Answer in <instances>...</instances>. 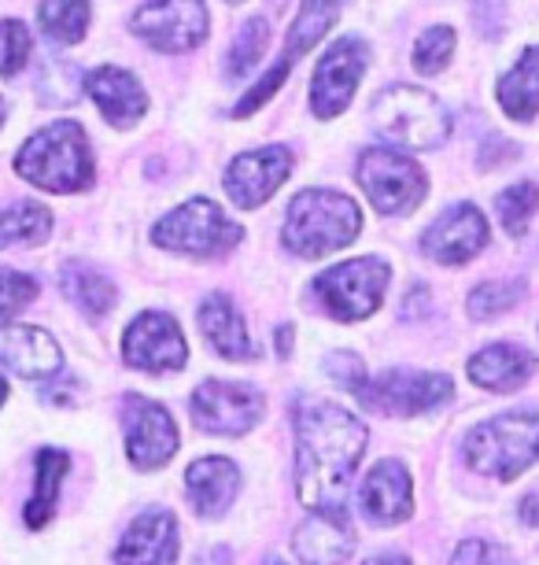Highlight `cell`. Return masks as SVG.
<instances>
[{
	"mask_svg": "<svg viewBox=\"0 0 539 565\" xmlns=\"http://www.w3.org/2000/svg\"><path fill=\"white\" fill-rule=\"evenodd\" d=\"M336 15H341V0H303L300 12L292 19V30H289V41H284V56L292 63L306 56L319 41L330 34Z\"/></svg>",
	"mask_w": 539,
	"mask_h": 565,
	"instance_id": "4316f807",
	"label": "cell"
},
{
	"mask_svg": "<svg viewBox=\"0 0 539 565\" xmlns=\"http://www.w3.org/2000/svg\"><path fill=\"white\" fill-rule=\"evenodd\" d=\"M366 451V425L336 403H303L295 411V492L311 510H341L358 458Z\"/></svg>",
	"mask_w": 539,
	"mask_h": 565,
	"instance_id": "6da1fadb",
	"label": "cell"
},
{
	"mask_svg": "<svg viewBox=\"0 0 539 565\" xmlns=\"http://www.w3.org/2000/svg\"><path fill=\"white\" fill-rule=\"evenodd\" d=\"M240 226L222 215L215 200L196 196L174 207L163 222H155L152 241L166 252L193 255V259H218V255L234 252L240 244Z\"/></svg>",
	"mask_w": 539,
	"mask_h": 565,
	"instance_id": "8992f818",
	"label": "cell"
},
{
	"mask_svg": "<svg viewBox=\"0 0 539 565\" xmlns=\"http://www.w3.org/2000/svg\"><path fill=\"white\" fill-rule=\"evenodd\" d=\"M466 462L495 481H514L539 462V411H510L477 425L462 444Z\"/></svg>",
	"mask_w": 539,
	"mask_h": 565,
	"instance_id": "277c9868",
	"label": "cell"
},
{
	"mask_svg": "<svg viewBox=\"0 0 539 565\" xmlns=\"http://www.w3.org/2000/svg\"><path fill=\"white\" fill-rule=\"evenodd\" d=\"M15 170L45 193H82L93 185V152L86 130L71 119L45 126L15 152Z\"/></svg>",
	"mask_w": 539,
	"mask_h": 565,
	"instance_id": "7a4b0ae2",
	"label": "cell"
},
{
	"mask_svg": "<svg viewBox=\"0 0 539 565\" xmlns=\"http://www.w3.org/2000/svg\"><path fill=\"white\" fill-rule=\"evenodd\" d=\"M521 300H525V281H488L470 292V315L488 322L495 315L514 311Z\"/></svg>",
	"mask_w": 539,
	"mask_h": 565,
	"instance_id": "d6a6232c",
	"label": "cell"
},
{
	"mask_svg": "<svg viewBox=\"0 0 539 565\" xmlns=\"http://www.w3.org/2000/svg\"><path fill=\"white\" fill-rule=\"evenodd\" d=\"M410 510V473L399 462H377L363 484V514L374 525H403Z\"/></svg>",
	"mask_w": 539,
	"mask_h": 565,
	"instance_id": "44dd1931",
	"label": "cell"
},
{
	"mask_svg": "<svg viewBox=\"0 0 539 565\" xmlns=\"http://www.w3.org/2000/svg\"><path fill=\"white\" fill-rule=\"evenodd\" d=\"M52 233V211L45 204L0 207V248L8 244H41Z\"/></svg>",
	"mask_w": 539,
	"mask_h": 565,
	"instance_id": "f546056e",
	"label": "cell"
},
{
	"mask_svg": "<svg viewBox=\"0 0 539 565\" xmlns=\"http://www.w3.org/2000/svg\"><path fill=\"white\" fill-rule=\"evenodd\" d=\"M366 63H369V49L358 38H341L325 52L311 85V108L319 119H336L341 111H347V104H352L358 82L366 74Z\"/></svg>",
	"mask_w": 539,
	"mask_h": 565,
	"instance_id": "7c38bea8",
	"label": "cell"
},
{
	"mask_svg": "<svg viewBox=\"0 0 539 565\" xmlns=\"http://www.w3.org/2000/svg\"><path fill=\"white\" fill-rule=\"evenodd\" d=\"M67 451H56V447H45L37 455V484H34V499L26 503V525L30 529H45L48 518L56 514V499H60V481L67 477Z\"/></svg>",
	"mask_w": 539,
	"mask_h": 565,
	"instance_id": "83f0119b",
	"label": "cell"
},
{
	"mask_svg": "<svg viewBox=\"0 0 539 565\" xmlns=\"http://www.w3.org/2000/svg\"><path fill=\"white\" fill-rule=\"evenodd\" d=\"M60 289L82 315H89L93 322L108 318L115 300H119V292H115V285L108 281V277H104L100 270H93V266H86V263H67V266H63V270H60Z\"/></svg>",
	"mask_w": 539,
	"mask_h": 565,
	"instance_id": "d4e9b609",
	"label": "cell"
},
{
	"mask_svg": "<svg viewBox=\"0 0 539 565\" xmlns=\"http://www.w3.org/2000/svg\"><path fill=\"white\" fill-rule=\"evenodd\" d=\"M366 565H410V558H403V554H374Z\"/></svg>",
	"mask_w": 539,
	"mask_h": 565,
	"instance_id": "b9f144b4",
	"label": "cell"
},
{
	"mask_svg": "<svg viewBox=\"0 0 539 565\" xmlns=\"http://www.w3.org/2000/svg\"><path fill=\"white\" fill-rule=\"evenodd\" d=\"M358 185L380 215H410L425 200V170L396 148H366L358 156Z\"/></svg>",
	"mask_w": 539,
	"mask_h": 565,
	"instance_id": "52a82bcc",
	"label": "cell"
},
{
	"mask_svg": "<svg viewBox=\"0 0 539 565\" xmlns=\"http://www.w3.org/2000/svg\"><path fill=\"white\" fill-rule=\"evenodd\" d=\"M499 104L517 122H528L539 111V45L525 49V56L499 82Z\"/></svg>",
	"mask_w": 539,
	"mask_h": 565,
	"instance_id": "484cf974",
	"label": "cell"
},
{
	"mask_svg": "<svg viewBox=\"0 0 539 565\" xmlns=\"http://www.w3.org/2000/svg\"><path fill=\"white\" fill-rule=\"evenodd\" d=\"M374 122L380 137H388L392 145L414 148V152L443 145L451 134L448 108L418 85H392V89L380 93L374 100Z\"/></svg>",
	"mask_w": 539,
	"mask_h": 565,
	"instance_id": "5b68a950",
	"label": "cell"
},
{
	"mask_svg": "<svg viewBox=\"0 0 539 565\" xmlns=\"http://www.w3.org/2000/svg\"><path fill=\"white\" fill-rule=\"evenodd\" d=\"M495 211H499V222L506 226V233H510V237H521L528 230V222H532V215L539 211V185L536 181H517V185H510L506 193H499Z\"/></svg>",
	"mask_w": 539,
	"mask_h": 565,
	"instance_id": "4dcf8cb0",
	"label": "cell"
},
{
	"mask_svg": "<svg viewBox=\"0 0 539 565\" xmlns=\"http://www.w3.org/2000/svg\"><path fill=\"white\" fill-rule=\"evenodd\" d=\"M267 41H270L267 19H259V15H256V19H248V23L234 34V45H229V63H226V71L234 74V78H245V74L262 60V49H267Z\"/></svg>",
	"mask_w": 539,
	"mask_h": 565,
	"instance_id": "1f68e13d",
	"label": "cell"
},
{
	"mask_svg": "<svg viewBox=\"0 0 539 565\" xmlns=\"http://www.w3.org/2000/svg\"><path fill=\"white\" fill-rule=\"evenodd\" d=\"M234 4H240V0H234Z\"/></svg>",
	"mask_w": 539,
	"mask_h": 565,
	"instance_id": "bcb514c9",
	"label": "cell"
},
{
	"mask_svg": "<svg viewBox=\"0 0 539 565\" xmlns=\"http://www.w3.org/2000/svg\"><path fill=\"white\" fill-rule=\"evenodd\" d=\"M229 562H234V554H229L226 547H215L211 554H204V558H200L196 565H229Z\"/></svg>",
	"mask_w": 539,
	"mask_h": 565,
	"instance_id": "60d3db41",
	"label": "cell"
},
{
	"mask_svg": "<svg viewBox=\"0 0 539 565\" xmlns=\"http://www.w3.org/2000/svg\"><path fill=\"white\" fill-rule=\"evenodd\" d=\"M488 244V222L473 204H454L432 222L421 237V252L443 266H459L477 259Z\"/></svg>",
	"mask_w": 539,
	"mask_h": 565,
	"instance_id": "2e32d148",
	"label": "cell"
},
{
	"mask_svg": "<svg viewBox=\"0 0 539 565\" xmlns=\"http://www.w3.org/2000/svg\"><path fill=\"white\" fill-rule=\"evenodd\" d=\"M451 565H510V558L488 540H466L451 554Z\"/></svg>",
	"mask_w": 539,
	"mask_h": 565,
	"instance_id": "f35d334b",
	"label": "cell"
},
{
	"mask_svg": "<svg viewBox=\"0 0 539 565\" xmlns=\"http://www.w3.org/2000/svg\"><path fill=\"white\" fill-rule=\"evenodd\" d=\"M4 399H8V381L0 377V403H4Z\"/></svg>",
	"mask_w": 539,
	"mask_h": 565,
	"instance_id": "7bdbcfd3",
	"label": "cell"
},
{
	"mask_svg": "<svg viewBox=\"0 0 539 565\" xmlns=\"http://www.w3.org/2000/svg\"><path fill=\"white\" fill-rule=\"evenodd\" d=\"M262 392L245 381L211 377L193 392V422L207 436H245L262 422Z\"/></svg>",
	"mask_w": 539,
	"mask_h": 565,
	"instance_id": "30bf717a",
	"label": "cell"
},
{
	"mask_svg": "<svg viewBox=\"0 0 539 565\" xmlns=\"http://www.w3.org/2000/svg\"><path fill=\"white\" fill-rule=\"evenodd\" d=\"M0 362L19 377L45 381L63 366L60 344L48 329L37 326H4L0 329Z\"/></svg>",
	"mask_w": 539,
	"mask_h": 565,
	"instance_id": "d6986e66",
	"label": "cell"
},
{
	"mask_svg": "<svg viewBox=\"0 0 539 565\" xmlns=\"http://www.w3.org/2000/svg\"><path fill=\"white\" fill-rule=\"evenodd\" d=\"M200 333H204V340L218 351L222 359L248 362V359L259 355V351L248 344L245 322H240V315L234 311L229 296H222V292L207 296V300L200 303Z\"/></svg>",
	"mask_w": 539,
	"mask_h": 565,
	"instance_id": "cb8c5ba5",
	"label": "cell"
},
{
	"mask_svg": "<svg viewBox=\"0 0 539 565\" xmlns=\"http://www.w3.org/2000/svg\"><path fill=\"white\" fill-rule=\"evenodd\" d=\"M292 174V152L284 145L256 148L234 159V167L226 170V193L237 207H259L284 185V178Z\"/></svg>",
	"mask_w": 539,
	"mask_h": 565,
	"instance_id": "9a60e30c",
	"label": "cell"
},
{
	"mask_svg": "<svg viewBox=\"0 0 539 565\" xmlns=\"http://www.w3.org/2000/svg\"><path fill=\"white\" fill-rule=\"evenodd\" d=\"M41 30L56 45H78L89 30V0H41Z\"/></svg>",
	"mask_w": 539,
	"mask_h": 565,
	"instance_id": "f1b7e54d",
	"label": "cell"
},
{
	"mask_svg": "<svg viewBox=\"0 0 539 565\" xmlns=\"http://www.w3.org/2000/svg\"><path fill=\"white\" fill-rule=\"evenodd\" d=\"M262 565H289V562H281L278 554H273V558H267V562H262Z\"/></svg>",
	"mask_w": 539,
	"mask_h": 565,
	"instance_id": "ee69618b",
	"label": "cell"
},
{
	"mask_svg": "<svg viewBox=\"0 0 539 565\" xmlns=\"http://www.w3.org/2000/svg\"><path fill=\"white\" fill-rule=\"evenodd\" d=\"M454 56V30L451 26H429L414 45V67L418 74H440Z\"/></svg>",
	"mask_w": 539,
	"mask_h": 565,
	"instance_id": "836d02e7",
	"label": "cell"
},
{
	"mask_svg": "<svg viewBox=\"0 0 539 565\" xmlns=\"http://www.w3.org/2000/svg\"><path fill=\"white\" fill-rule=\"evenodd\" d=\"M521 521H525V525H536L539 529V488L521 499Z\"/></svg>",
	"mask_w": 539,
	"mask_h": 565,
	"instance_id": "ab89813d",
	"label": "cell"
},
{
	"mask_svg": "<svg viewBox=\"0 0 539 565\" xmlns=\"http://www.w3.org/2000/svg\"><path fill=\"white\" fill-rule=\"evenodd\" d=\"M358 230H363V215L355 200L333 189H306L284 215V248L300 259H322V255L347 248Z\"/></svg>",
	"mask_w": 539,
	"mask_h": 565,
	"instance_id": "3957f363",
	"label": "cell"
},
{
	"mask_svg": "<svg viewBox=\"0 0 539 565\" xmlns=\"http://www.w3.org/2000/svg\"><path fill=\"white\" fill-rule=\"evenodd\" d=\"M115 562L119 565H174L177 562V518L171 510H144L119 540Z\"/></svg>",
	"mask_w": 539,
	"mask_h": 565,
	"instance_id": "ac0fdd59",
	"label": "cell"
},
{
	"mask_svg": "<svg viewBox=\"0 0 539 565\" xmlns=\"http://www.w3.org/2000/svg\"><path fill=\"white\" fill-rule=\"evenodd\" d=\"M37 296V281L19 270H0V326H8Z\"/></svg>",
	"mask_w": 539,
	"mask_h": 565,
	"instance_id": "d590c367",
	"label": "cell"
},
{
	"mask_svg": "<svg viewBox=\"0 0 539 565\" xmlns=\"http://www.w3.org/2000/svg\"><path fill=\"white\" fill-rule=\"evenodd\" d=\"M292 551L303 565H341L355 551V529L352 518L341 510H319L306 518L292 536Z\"/></svg>",
	"mask_w": 539,
	"mask_h": 565,
	"instance_id": "e0dca14e",
	"label": "cell"
},
{
	"mask_svg": "<svg viewBox=\"0 0 539 565\" xmlns=\"http://www.w3.org/2000/svg\"><path fill=\"white\" fill-rule=\"evenodd\" d=\"M289 67H292V60L284 56V60L278 63V67H273V71L267 74V78H259V85H251V89L245 93V100H240V104H237V111H234L237 119H248L251 111H259L262 104H267V100L273 97V93L281 89V82H284V74H289Z\"/></svg>",
	"mask_w": 539,
	"mask_h": 565,
	"instance_id": "8d00e7d4",
	"label": "cell"
},
{
	"mask_svg": "<svg viewBox=\"0 0 539 565\" xmlns=\"http://www.w3.org/2000/svg\"><path fill=\"white\" fill-rule=\"evenodd\" d=\"M0 122H4V97H0Z\"/></svg>",
	"mask_w": 539,
	"mask_h": 565,
	"instance_id": "f6af8a7d",
	"label": "cell"
},
{
	"mask_svg": "<svg viewBox=\"0 0 539 565\" xmlns=\"http://www.w3.org/2000/svg\"><path fill=\"white\" fill-rule=\"evenodd\" d=\"M325 373L336 381L341 388H347L355 396L358 388L366 385V370H363V359L352 355V351H333L330 359H325Z\"/></svg>",
	"mask_w": 539,
	"mask_h": 565,
	"instance_id": "74e56055",
	"label": "cell"
},
{
	"mask_svg": "<svg viewBox=\"0 0 539 565\" xmlns=\"http://www.w3.org/2000/svg\"><path fill=\"white\" fill-rule=\"evenodd\" d=\"M122 429H126V451H130L133 466L160 469L177 451V422L174 414L160 407V403L144 396L122 399Z\"/></svg>",
	"mask_w": 539,
	"mask_h": 565,
	"instance_id": "4fadbf2b",
	"label": "cell"
},
{
	"mask_svg": "<svg viewBox=\"0 0 539 565\" xmlns=\"http://www.w3.org/2000/svg\"><path fill=\"white\" fill-rule=\"evenodd\" d=\"M30 60V30L19 19H0V74L12 78Z\"/></svg>",
	"mask_w": 539,
	"mask_h": 565,
	"instance_id": "e575fe53",
	"label": "cell"
},
{
	"mask_svg": "<svg viewBox=\"0 0 539 565\" xmlns=\"http://www.w3.org/2000/svg\"><path fill=\"white\" fill-rule=\"evenodd\" d=\"M470 377L488 392H514L536 373V355L521 344H488L470 359Z\"/></svg>",
	"mask_w": 539,
	"mask_h": 565,
	"instance_id": "603a6c76",
	"label": "cell"
},
{
	"mask_svg": "<svg viewBox=\"0 0 539 565\" xmlns=\"http://www.w3.org/2000/svg\"><path fill=\"white\" fill-rule=\"evenodd\" d=\"M454 396L451 377L443 373H418V370H385L377 377H366V385L355 392L363 407L392 418H414L443 407Z\"/></svg>",
	"mask_w": 539,
	"mask_h": 565,
	"instance_id": "ba28073f",
	"label": "cell"
},
{
	"mask_svg": "<svg viewBox=\"0 0 539 565\" xmlns=\"http://www.w3.org/2000/svg\"><path fill=\"white\" fill-rule=\"evenodd\" d=\"M122 359L130 362L133 370H144V373H174L185 366L188 348H185L182 329H177L171 315L144 311L133 318L130 329H126Z\"/></svg>",
	"mask_w": 539,
	"mask_h": 565,
	"instance_id": "5bb4252c",
	"label": "cell"
},
{
	"mask_svg": "<svg viewBox=\"0 0 539 565\" xmlns=\"http://www.w3.org/2000/svg\"><path fill=\"white\" fill-rule=\"evenodd\" d=\"M188 503L200 518H222L237 499L240 469L229 458H196L185 473Z\"/></svg>",
	"mask_w": 539,
	"mask_h": 565,
	"instance_id": "7402d4cb",
	"label": "cell"
},
{
	"mask_svg": "<svg viewBox=\"0 0 539 565\" xmlns=\"http://www.w3.org/2000/svg\"><path fill=\"white\" fill-rule=\"evenodd\" d=\"M388 263L374 259V255H363V259L341 263L333 270H325L314 289H319L322 307L341 322H358V318H369L385 300V285H388Z\"/></svg>",
	"mask_w": 539,
	"mask_h": 565,
	"instance_id": "9c48e42d",
	"label": "cell"
},
{
	"mask_svg": "<svg viewBox=\"0 0 539 565\" xmlns=\"http://www.w3.org/2000/svg\"><path fill=\"white\" fill-rule=\"evenodd\" d=\"M130 26L155 52H193L207 38V4L204 0H144Z\"/></svg>",
	"mask_w": 539,
	"mask_h": 565,
	"instance_id": "8fae6325",
	"label": "cell"
},
{
	"mask_svg": "<svg viewBox=\"0 0 539 565\" xmlns=\"http://www.w3.org/2000/svg\"><path fill=\"white\" fill-rule=\"evenodd\" d=\"M82 85H86V93L100 108L104 119H108L111 126H119V130H130L133 122L144 119L148 97H144L141 82H137L130 71L100 67V71H93Z\"/></svg>",
	"mask_w": 539,
	"mask_h": 565,
	"instance_id": "ffe728a7",
	"label": "cell"
}]
</instances>
